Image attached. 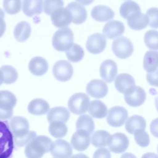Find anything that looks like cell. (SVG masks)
<instances>
[{
    "mask_svg": "<svg viewBox=\"0 0 158 158\" xmlns=\"http://www.w3.org/2000/svg\"><path fill=\"white\" fill-rule=\"evenodd\" d=\"M77 2L81 4L84 6H87L91 4L94 0H75Z\"/></svg>",
    "mask_w": 158,
    "mask_h": 158,
    "instance_id": "obj_48",
    "label": "cell"
},
{
    "mask_svg": "<svg viewBox=\"0 0 158 158\" xmlns=\"http://www.w3.org/2000/svg\"><path fill=\"white\" fill-rule=\"evenodd\" d=\"M4 16H5V14H4V11L0 8V17H2V18H4Z\"/></svg>",
    "mask_w": 158,
    "mask_h": 158,
    "instance_id": "obj_51",
    "label": "cell"
},
{
    "mask_svg": "<svg viewBox=\"0 0 158 158\" xmlns=\"http://www.w3.org/2000/svg\"><path fill=\"white\" fill-rule=\"evenodd\" d=\"M73 70L72 65L67 60H60L55 63L52 68V73L54 77L59 81L64 82L69 80Z\"/></svg>",
    "mask_w": 158,
    "mask_h": 158,
    "instance_id": "obj_8",
    "label": "cell"
},
{
    "mask_svg": "<svg viewBox=\"0 0 158 158\" xmlns=\"http://www.w3.org/2000/svg\"><path fill=\"white\" fill-rule=\"evenodd\" d=\"M64 4L63 0H44V12L47 15H51L54 10L63 7Z\"/></svg>",
    "mask_w": 158,
    "mask_h": 158,
    "instance_id": "obj_40",
    "label": "cell"
},
{
    "mask_svg": "<svg viewBox=\"0 0 158 158\" xmlns=\"http://www.w3.org/2000/svg\"><path fill=\"white\" fill-rule=\"evenodd\" d=\"M17 98L9 91H0V107L6 109H13L16 105Z\"/></svg>",
    "mask_w": 158,
    "mask_h": 158,
    "instance_id": "obj_33",
    "label": "cell"
},
{
    "mask_svg": "<svg viewBox=\"0 0 158 158\" xmlns=\"http://www.w3.org/2000/svg\"><path fill=\"white\" fill-rule=\"evenodd\" d=\"M77 129H83L91 134L94 130V123L93 118L88 115H80L76 123Z\"/></svg>",
    "mask_w": 158,
    "mask_h": 158,
    "instance_id": "obj_35",
    "label": "cell"
},
{
    "mask_svg": "<svg viewBox=\"0 0 158 158\" xmlns=\"http://www.w3.org/2000/svg\"><path fill=\"white\" fill-rule=\"evenodd\" d=\"M52 24L57 28H63L72 22V15L67 7H60L54 10L51 15Z\"/></svg>",
    "mask_w": 158,
    "mask_h": 158,
    "instance_id": "obj_11",
    "label": "cell"
},
{
    "mask_svg": "<svg viewBox=\"0 0 158 158\" xmlns=\"http://www.w3.org/2000/svg\"><path fill=\"white\" fill-rule=\"evenodd\" d=\"M119 11L120 15L123 18L127 19L132 14L136 12H141V9L139 6L136 2L129 0L122 4Z\"/></svg>",
    "mask_w": 158,
    "mask_h": 158,
    "instance_id": "obj_32",
    "label": "cell"
},
{
    "mask_svg": "<svg viewBox=\"0 0 158 158\" xmlns=\"http://www.w3.org/2000/svg\"><path fill=\"white\" fill-rule=\"evenodd\" d=\"M4 83V78H3V75H2V72L1 71V70L0 69V85H1V84Z\"/></svg>",
    "mask_w": 158,
    "mask_h": 158,
    "instance_id": "obj_49",
    "label": "cell"
},
{
    "mask_svg": "<svg viewBox=\"0 0 158 158\" xmlns=\"http://www.w3.org/2000/svg\"><path fill=\"white\" fill-rule=\"evenodd\" d=\"M9 124L13 134L14 141L25 136L29 132L28 122L23 117H13L10 119Z\"/></svg>",
    "mask_w": 158,
    "mask_h": 158,
    "instance_id": "obj_6",
    "label": "cell"
},
{
    "mask_svg": "<svg viewBox=\"0 0 158 158\" xmlns=\"http://www.w3.org/2000/svg\"><path fill=\"white\" fill-rule=\"evenodd\" d=\"M52 44L57 51H66L73 44V31L67 27L57 30L52 36Z\"/></svg>",
    "mask_w": 158,
    "mask_h": 158,
    "instance_id": "obj_3",
    "label": "cell"
},
{
    "mask_svg": "<svg viewBox=\"0 0 158 158\" xmlns=\"http://www.w3.org/2000/svg\"><path fill=\"white\" fill-rule=\"evenodd\" d=\"M43 0H23L22 10L28 17L39 15L43 11Z\"/></svg>",
    "mask_w": 158,
    "mask_h": 158,
    "instance_id": "obj_23",
    "label": "cell"
},
{
    "mask_svg": "<svg viewBox=\"0 0 158 158\" xmlns=\"http://www.w3.org/2000/svg\"><path fill=\"white\" fill-rule=\"evenodd\" d=\"M143 67L148 72H152L158 69V52L148 51L143 59Z\"/></svg>",
    "mask_w": 158,
    "mask_h": 158,
    "instance_id": "obj_28",
    "label": "cell"
},
{
    "mask_svg": "<svg viewBox=\"0 0 158 158\" xmlns=\"http://www.w3.org/2000/svg\"><path fill=\"white\" fill-rule=\"evenodd\" d=\"M89 114L94 118H102L107 114V108L105 104L99 100H93L89 105Z\"/></svg>",
    "mask_w": 158,
    "mask_h": 158,
    "instance_id": "obj_27",
    "label": "cell"
},
{
    "mask_svg": "<svg viewBox=\"0 0 158 158\" xmlns=\"http://www.w3.org/2000/svg\"><path fill=\"white\" fill-rule=\"evenodd\" d=\"M8 122L0 119V158L9 157L14 149V136Z\"/></svg>",
    "mask_w": 158,
    "mask_h": 158,
    "instance_id": "obj_2",
    "label": "cell"
},
{
    "mask_svg": "<svg viewBox=\"0 0 158 158\" xmlns=\"http://www.w3.org/2000/svg\"><path fill=\"white\" fill-rule=\"evenodd\" d=\"M155 105H156V107L157 110L158 111V94H157V96L155 97Z\"/></svg>",
    "mask_w": 158,
    "mask_h": 158,
    "instance_id": "obj_50",
    "label": "cell"
},
{
    "mask_svg": "<svg viewBox=\"0 0 158 158\" xmlns=\"http://www.w3.org/2000/svg\"><path fill=\"white\" fill-rule=\"evenodd\" d=\"M0 69L2 72L4 83L11 84L17 80L18 73L14 67L11 65H6L2 66Z\"/></svg>",
    "mask_w": 158,
    "mask_h": 158,
    "instance_id": "obj_36",
    "label": "cell"
},
{
    "mask_svg": "<svg viewBox=\"0 0 158 158\" xmlns=\"http://www.w3.org/2000/svg\"><path fill=\"white\" fill-rule=\"evenodd\" d=\"M129 140L127 136L122 133H115L110 136L108 147L110 151L115 154L123 153L128 148Z\"/></svg>",
    "mask_w": 158,
    "mask_h": 158,
    "instance_id": "obj_10",
    "label": "cell"
},
{
    "mask_svg": "<svg viewBox=\"0 0 158 158\" xmlns=\"http://www.w3.org/2000/svg\"><path fill=\"white\" fill-rule=\"evenodd\" d=\"M6 24L4 20V18L0 17V38L4 33L6 30Z\"/></svg>",
    "mask_w": 158,
    "mask_h": 158,
    "instance_id": "obj_47",
    "label": "cell"
},
{
    "mask_svg": "<svg viewBox=\"0 0 158 158\" xmlns=\"http://www.w3.org/2000/svg\"><path fill=\"white\" fill-rule=\"evenodd\" d=\"M50 152L54 157H69L72 156V148L71 145L67 141L59 139L52 142Z\"/></svg>",
    "mask_w": 158,
    "mask_h": 158,
    "instance_id": "obj_14",
    "label": "cell"
},
{
    "mask_svg": "<svg viewBox=\"0 0 158 158\" xmlns=\"http://www.w3.org/2000/svg\"><path fill=\"white\" fill-rule=\"evenodd\" d=\"M31 31V27L29 23L26 21H22L18 23L15 27L14 35L17 41L23 42L30 37Z\"/></svg>",
    "mask_w": 158,
    "mask_h": 158,
    "instance_id": "obj_26",
    "label": "cell"
},
{
    "mask_svg": "<svg viewBox=\"0 0 158 158\" xmlns=\"http://www.w3.org/2000/svg\"><path fill=\"white\" fill-rule=\"evenodd\" d=\"M100 76L107 83H111L117 75V65L115 61L107 59L102 62L99 69Z\"/></svg>",
    "mask_w": 158,
    "mask_h": 158,
    "instance_id": "obj_16",
    "label": "cell"
},
{
    "mask_svg": "<svg viewBox=\"0 0 158 158\" xmlns=\"http://www.w3.org/2000/svg\"><path fill=\"white\" fill-rule=\"evenodd\" d=\"M66 57L69 60L72 62L80 61L85 54L83 48L78 44L73 43L72 46L66 51Z\"/></svg>",
    "mask_w": 158,
    "mask_h": 158,
    "instance_id": "obj_34",
    "label": "cell"
},
{
    "mask_svg": "<svg viewBox=\"0 0 158 158\" xmlns=\"http://www.w3.org/2000/svg\"><path fill=\"white\" fill-rule=\"evenodd\" d=\"M3 7L7 14H17L21 10V0H3Z\"/></svg>",
    "mask_w": 158,
    "mask_h": 158,
    "instance_id": "obj_38",
    "label": "cell"
},
{
    "mask_svg": "<svg viewBox=\"0 0 158 158\" xmlns=\"http://www.w3.org/2000/svg\"><path fill=\"white\" fill-rule=\"evenodd\" d=\"M49 110V104L48 102L40 98L31 100L28 106V111L29 113L35 115H41L46 114Z\"/></svg>",
    "mask_w": 158,
    "mask_h": 158,
    "instance_id": "obj_24",
    "label": "cell"
},
{
    "mask_svg": "<svg viewBox=\"0 0 158 158\" xmlns=\"http://www.w3.org/2000/svg\"><path fill=\"white\" fill-rule=\"evenodd\" d=\"M124 31L125 26L122 22L111 20L105 24L102 30V33L105 37L112 39L122 35Z\"/></svg>",
    "mask_w": 158,
    "mask_h": 158,
    "instance_id": "obj_17",
    "label": "cell"
},
{
    "mask_svg": "<svg viewBox=\"0 0 158 158\" xmlns=\"http://www.w3.org/2000/svg\"><path fill=\"white\" fill-rule=\"evenodd\" d=\"M110 154L109 151L105 148H101L97 149L93 155V157H110Z\"/></svg>",
    "mask_w": 158,
    "mask_h": 158,
    "instance_id": "obj_44",
    "label": "cell"
},
{
    "mask_svg": "<svg viewBox=\"0 0 158 158\" xmlns=\"http://www.w3.org/2000/svg\"><path fill=\"white\" fill-rule=\"evenodd\" d=\"M106 46V39L104 35L99 33H94L88 36L86 48L88 51L93 54L102 52Z\"/></svg>",
    "mask_w": 158,
    "mask_h": 158,
    "instance_id": "obj_13",
    "label": "cell"
},
{
    "mask_svg": "<svg viewBox=\"0 0 158 158\" xmlns=\"http://www.w3.org/2000/svg\"><path fill=\"white\" fill-rule=\"evenodd\" d=\"M36 136V133L35 131H29L28 133L27 134V135H26L25 136L20 138V139H17L14 140L15 143L19 147H22L25 145H27L31 140H32L35 136Z\"/></svg>",
    "mask_w": 158,
    "mask_h": 158,
    "instance_id": "obj_42",
    "label": "cell"
},
{
    "mask_svg": "<svg viewBox=\"0 0 158 158\" xmlns=\"http://www.w3.org/2000/svg\"><path fill=\"white\" fill-rule=\"evenodd\" d=\"M115 86L117 90L123 94L135 85L133 77L128 73H120L115 80Z\"/></svg>",
    "mask_w": 158,
    "mask_h": 158,
    "instance_id": "obj_21",
    "label": "cell"
},
{
    "mask_svg": "<svg viewBox=\"0 0 158 158\" xmlns=\"http://www.w3.org/2000/svg\"><path fill=\"white\" fill-rule=\"evenodd\" d=\"M146 98L145 91L139 86H134L125 93L124 99L127 104L131 107L142 105Z\"/></svg>",
    "mask_w": 158,
    "mask_h": 158,
    "instance_id": "obj_9",
    "label": "cell"
},
{
    "mask_svg": "<svg viewBox=\"0 0 158 158\" xmlns=\"http://www.w3.org/2000/svg\"><path fill=\"white\" fill-rule=\"evenodd\" d=\"M90 141V133L83 129H77L71 138L73 148L78 151L86 150L89 147Z\"/></svg>",
    "mask_w": 158,
    "mask_h": 158,
    "instance_id": "obj_12",
    "label": "cell"
},
{
    "mask_svg": "<svg viewBox=\"0 0 158 158\" xmlns=\"http://www.w3.org/2000/svg\"><path fill=\"white\" fill-rule=\"evenodd\" d=\"M136 143L141 147H146L149 145V136L144 129H138L133 133Z\"/></svg>",
    "mask_w": 158,
    "mask_h": 158,
    "instance_id": "obj_39",
    "label": "cell"
},
{
    "mask_svg": "<svg viewBox=\"0 0 158 158\" xmlns=\"http://www.w3.org/2000/svg\"><path fill=\"white\" fill-rule=\"evenodd\" d=\"M13 115V109H6L0 107V119L6 120L12 117Z\"/></svg>",
    "mask_w": 158,
    "mask_h": 158,
    "instance_id": "obj_45",
    "label": "cell"
},
{
    "mask_svg": "<svg viewBox=\"0 0 158 158\" xmlns=\"http://www.w3.org/2000/svg\"><path fill=\"white\" fill-rule=\"evenodd\" d=\"M86 92L94 98H102L106 96L108 92L107 84L103 81L94 79L90 81L86 85Z\"/></svg>",
    "mask_w": 158,
    "mask_h": 158,
    "instance_id": "obj_15",
    "label": "cell"
},
{
    "mask_svg": "<svg viewBox=\"0 0 158 158\" xmlns=\"http://www.w3.org/2000/svg\"><path fill=\"white\" fill-rule=\"evenodd\" d=\"M146 79L149 84L158 87V69L152 72H148Z\"/></svg>",
    "mask_w": 158,
    "mask_h": 158,
    "instance_id": "obj_43",
    "label": "cell"
},
{
    "mask_svg": "<svg viewBox=\"0 0 158 158\" xmlns=\"http://www.w3.org/2000/svg\"><path fill=\"white\" fill-rule=\"evenodd\" d=\"M89 103V98L86 94L78 93L73 94L70 98L68 107L73 114L81 115L88 110Z\"/></svg>",
    "mask_w": 158,
    "mask_h": 158,
    "instance_id": "obj_4",
    "label": "cell"
},
{
    "mask_svg": "<svg viewBox=\"0 0 158 158\" xmlns=\"http://www.w3.org/2000/svg\"><path fill=\"white\" fill-rule=\"evenodd\" d=\"M144 41L146 46L152 50H158V31L150 30L146 32Z\"/></svg>",
    "mask_w": 158,
    "mask_h": 158,
    "instance_id": "obj_37",
    "label": "cell"
},
{
    "mask_svg": "<svg viewBox=\"0 0 158 158\" xmlns=\"http://www.w3.org/2000/svg\"><path fill=\"white\" fill-rule=\"evenodd\" d=\"M28 69L33 75L42 76L47 72L48 64L47 60L42 57H34L29 62Z\"/></svg>",
    "mask_w": 158,
    "mask_h": 158,
    "instance_id": "obj_20",
    "label": "cell"
},
{
    "mask_svg": "<svg viewBox=\"0 0 158 158\" xmlns=\"http://www.w3.org/2000/svg\"><path fill=\"white\" fill-rule=\"evenodd\" d=\"M127 20L128 25L134 30H143L149 24V20L146 14H142L141 12H136L129 16L127 19Z\"/></svg>",
    "mask_w": 158,
    "mask_h": 158,
    "instance_id": "obj_22",
    "label": "cell"
},
{
    "mask_svg": "<svg viewBox=\"0 0 158 158\" xmlns=\"http://www.w3.org/2000/svg\"><path fill=\"white\" fill-rule=\"evenodd\" d=\"M70 117V112L64 107L57 106L52 108L47 115L48 121L50 123L54 120H59L64 123L67 122Z\"/></svg>",
    "mask_w": 158,
    "mask_h": 158,
    "instance_id": "obj_25",
    "label": "cell"
},
{
    "mask_svg": "<svg viewBox=\"0 0 158 158\" xmlns=\"http://www.w3.org/2000/svg\"><path fill=\"white\" fill-rule=\"evenodd\" d=\"M157 152H158V146H157Z\"/></svg>",
    "mask_w": 158,
    "mask_h": 158,
    "instance_id": "obj_52",
    "label": "cell"
},
{
    "mask_svg": "<svg viewBox=\"0 0 158 158\" xmlns=\"http://www.w3.org/2000/svg\"><path fill=\"white\" fill-rule=\"evenodd\" d=\"M91 15L94 20L103 22L112 19L115 14L110 7L104 5H98L92 9Z\"/></svg>",
    "mask_w": 158,
    "mask_h": 158,
    "instance_id": "obj_19",
    "label": "cell"
},
{
    "mask_svg": "<svg viewBox=\"0 0 158 158\" xmlns=\"http://www.w3.org/2000/svg\"><path fill=\"white\" fill-rule=\"evenodd\" d=\"M49 132L54 138H61L67 133V127L64 122L59 120H54L50 122Z\"/></svg>",
    "mask_w": 158,
    "mask_h": 158,
    "instance_id": "obj_31",
    "label": "cell"
},
{
    "mask_svg": "<svg viewBox=\"0 0 158 158\" xmlns=\"http://www.w3.org/2000/svg\"><path fill=\"white\" fill-rule=\"evenodd\" d=\"M128 118V112L122 106H114L107 112V122L112 127H118L125 123Z\"/></svg>",
    "mask_w": 158,
    "mask_h": 158,
    "instance_id": "obj_7",
    "label": "cell"
},
{
    "mask_svg": "<svg viewBox=\"0 0 158 158\" xmlns=\"http://www.w3.org/2000/svg\"><path fill=\"white\" fill-rule=\"evenodd\" d=\"M150 131L152 135L158 138V118L153 120L150 124Z\"/></svg>",
    "mask_w": 158,
    "mask_h": 158,
    "instance_id": "obj_46",
    "label": "cell"
},
{
    "mask_svg": "<svg viewBox=\"0 0 158 158\" xmlns=\"http://www.w3.org/2000/svg\"><path fill=\"white\" fill-rule=\"evenodd\" d=\"M146 120L141 115H135L129 117L125 123V129L130 134H133L138 129H145Z\"/></svg>",
    "mask_w": 158,
    "mask_h": 158,
    "instance_id": "obj_29",
    "label": "cell"
},
{
    "mask_svg": "<svg viewBox=\"0 0 158 158\" xmlns=\"http://www.w3.org/2000/svg\"><path fill=\"white\" fill-rule=\"evenodd\" d=\"M114 54L118 58L125 59L129 57L133 52V44L125 36H120L114 40L112 44Z\"/></svg>",
    "mask_w": 158,
    "mask_h": 158,
    "instance_id": "obj_5",
    "label": "cell"
},
{
    "mask_svg": "<svg viewBox=\"0 0 158 158\" xmlns=\"http://www.w3.org/2000/svg\"><path fill=\"white\" fill-rule=\"evenodd\" d=\"M67 9L72 15V22L75 24H81L85 22L87 18L86 9L78 2H71L68 4Z\"/></svg>",
    "mask_w": 158,
    "mask_h": 158,
    "instance_id": "obj_18",
    "label": "cell"
},
{
    "mask_svg": "<svg viewBox=\"0 0 158 158\" xmlns=\"http://www.w3.org/2000/svg\"><path fill=\"white\" fill-rule=\"evenodd\" d=\"M149 25L151 28H158V8L151 7L146 11Z\"/></svg>",
    "mask_w": 158,
    "mask_h": 158,
    "instance_id": "obj_41",
    "label": "cell"
},
{
    "mask_svg": "<svg viewBox=\"0 0 158 158\" xmlns=\"http://www.w3.org/2000/svg\"><path fill=\"white\" fill-rule=\"evenodd\" d=\"M110 136L109 133L106 130H98L95 131L91 136V144L96 148L104 147L108 144Z\"/></svg>",
    "mask_w": 158,
    "mask_h": 158,
    "instance_id": "obj_30",
    "label": "cell"
},
{
    "mask_svg": "<svg viewBox=\"0 0 158 158\" xmlns=\"http://www.w3.org/2000/svg\"><path fill=\"white\" fill-rule=\"evenodd\" d=\"M52 140L44 135L36 136L27 145L25 154L29 158L41 157L46 152H50Z\"/></svg>",
    "mask_w": 158,
    "mask_h": 158,
    "instance_id": "obj_1",
    "label": "cell"
}]
</instances>
